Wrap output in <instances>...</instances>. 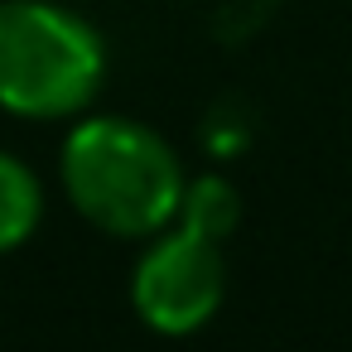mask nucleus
Masks as SVG:
<instances>
[{
    "mask_svg": "<svg viewBox=\"0 0 352 352\" xmlns=\"http://www.w3.org/2000/svg\"><path fill=\"white\" fill-rule=\"evenodd\" d=\"M63 188L92 227L111 236H155L179 212L184 169L150 126L92 116L63 140Z\"/></svg>",
    "mask_w": 352,
    "mask_h": 352,
    "instance_id": "obj_1",
    "label": "nucleus"
},
{
    "mask_svg": "<svg viewBox=\"0 0 352 352\" xmlns=\"http://www.w3.org/2000/svg\"><path fill=\"white\" fill-rule=\"evenodd\" d=\"M107 73L102 34L54 0H0V107L10 116H73Z\"/></svg>",
    "mask_w": 352,
    "mask_h": 352,
    "instance_id": "obj_2",
    "label": "nucleus"
},
{
    "mask_svg": "<svg viewBox=\"0 0 352 352\" xmlns=\"http://www.w3.org/2000/svg\"><path fill=\"white\" fill-rule=\"evenodd\" d=\"M227 294V265L222 246L198 236V232H155L145 256L135 261L131 275V304L145 318V328L164 338H188L198 333Z\"/></svg>",
    "mask_w": 352,
    "mask_h": 352,
    "instance_id": "obj_3",
    "label": "nucleus"
},
{
    "mask_svg": "<svg viewBox=\"0 0 352 352\" xmlns=\"http://www.w3.org/2000/svg\"><path fill=\"white\" fill-rule=\"evenodd\" d=\"M174 222H179L184 232H198V236H208V241L222 246V241L236 232V222H241V193H236L222 174L188 179Z\"/></svg>",
    "mask_w": 352,
    "mask_h": 352,
    "instance_id": "obj_4",
    "label": "nucleus"
},
{
    "mask_svg": "<svg viewBox=\"0 0 352 352\" xmlns=\"http://www.w3.org/2000/svg\"><path fill=\"white\" fill-rule=\"evenodd\" d=\"M39 217H44L39 179L30 174V164H20L15 155L0 150V256L25 246L34 236Z\"/></svg>",
    "mask_w": 352,
    "mask_h": 352,
    "instance_id": "obj_5",
    "label": "nucleus"
}]
</instances>
